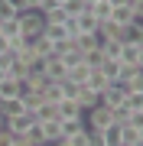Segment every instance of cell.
<instances>
[{
    "label": "cell",
    "mask_w": 143,
    "mask_h": 146,
    "mask_svg": "<svg viewBox=\"0 0 143 146\" xmlns=\"http://www.w3.org/2000/svg\"><path fill=\"white\" fill-rule=\"evenodd\" d=\"M16 16L20 13H16V7L10 3V0H0V20H16Z\"/></svg>",
    "instance_id": "obj_31"
},
{
    "label": "cell",
    "mask_w": 143,
    "mask_h": 146,
    "mask_svg": "<svg viewBox=\"0 0 143 146\" xmlns=\"http://www.w3.org/2000/svg\"><path fill=\"white\" fill-rule=\"evenodd\" d=\"M39 130H43V140L46 143H59V140H62V120H59V117L39 120Z\"/></svg>",
    "instance_id": "obj_6"
},
{
    "label": "cell",
    "mask_w": 143,
    "mask_h": 146,
    "mask_svg": "<svg viewBox=\"0 0 143 146\" xmlns=\"http://www.w3.org/2000/svg\"><path fill=\"white\" fill-rule=\"evenodd\" d=\"M13 143H16V133L3 123V127H0V146H13Z\"/></svg>",
    "instance_id": "obj_35"
},
{
    "label": "cell",
    "mask_w": 143,
    "mask_h": 146,
    "mask_svg": "<svg viewBox=\"0 0 143 146\" xmlns=\"http://www.w3.org/2000/svg\"><path fill=\"white\" fill-rule=\"evenodd\" d=\"M111 20L117 23V26H130V20H133V7L124 0V3H114V10H111Z\"/></svg>",
    "instance_id": "obj_9"
},
{
    "label": "cell",
    "mask_w": 143,
    "mask_h": 146,
    "mask_svg": "<svg viewBox=\"0 0 143 146\" xmlns=\"http://www.w3.org/2000/svg\"><path fill=\"white\" fill-rule=\"evenodd\" d=\"M13 146H36V140H33V136H16Z\"/></svg>",
    "instance_id": "obj_37"
},
{
    "label": "cell",
    "mask_w": 143,
    "mask_h": 146,
    "mask_svg": "<svg viewBox=\"0 0 143 146\" xmlns=\"http://www.w3.org/2000/svg\"><path fill=\"white\" fill-rule=\"evenodd\" d=\"M120 49H124L120 39H101V55L104 58H120Z\"/></svg>",
    "instance_id": "obj_17"
},
{
    "label": "cell",
    "mask_w": 143,
    "mask_h": 146,
    "mask_svg": "<svg viewBox=\"0 0 143 146\" xmlns=\"http://www.w3.org/2000/svg\"><path fill=\"white\" fill-rule=\"evenodd\" d=\"M43 16H46V26H65V20H69L65 10H52V13H43Z\"/></svg>",
    "instance_id": "obj_30"
},
{
    "label": "cell",
    "mask_w": 143,
    "mask_h": 146,
    "mask_svg": "<svg viewBox=\"0 0 143 146\" xmlns=\"http://www.w3.org/2000/svg\"><path fill=\"white\" fill-rule=\"evenodd\" d=\"M7 49H10V39H3V36H0V52H7Z\"/></svg>",
    "instance_id": "obj_38"
},
{
    "label": "cell",
    "mask_w": 143,
    "mask_h": 146,
    "mask_svg": "<svg viewBox=\"0 0 143 146\" xmlns=\"http://www.w3.org/2000/svg\"><path fill=\"white\" fill-rule=\"evenodd\" d=\"M140 146H143V143H140Z\"/></svg>",
    "instance_id": "obj_42"
},
{
    "label": "cell",
    "mask_w": 143,
    "mask_h": 146,
    "mask_svg": "<svg viewBox=\"0 0 143 146\" xmlns=\"http://www.w3.org/2000/svg\"><path fill=\"white\" fill-rule=\"evenodd\" d=\"M107 84H111V81H107L104 75L98 72V68H91V75H88V81H85V88H91V91H98V94H101V91L107 88Z\"/></svg>",
    "instance_id": "obj_20"
},
{
    "label": "cell",
    "mask_w": 143,
    "mask_h": 146,
    "mask_svg": "<svg viewBox=\"0 0 143 146\" xmlns=\"http://www.w3.org/2000/svg\"><path fill=\"white\" fill-rule=\"evenodd\" d=\"M43 75H46L49 81H65V78H69V68L62 65V58H59V55H52V58H46Z\"/></svg>",
    "instance_id": "obj_5"
},
{
    "label": "cell",
    "mask_w": 143,
    "mask_h": 146,
    "mask_svg": "<svg viewBox=\"0 0 143 146\" xmlns=\"http://www.w3.org/2000/svg\"><path fill=\"white\" fill-rule=\"evenodd\" d=\"M124 94H127V84L124 81H111L104 91H101V104L104 107H120L124 104Z\"/></svg>",
    "instance_id": "obj_3"
},
{
    "label": "cell",
    "mask_w": 143,
    "mask_h": 146,
    "mask_svg": "<svg viewBox=\"0 0 143 146\" xmlns=\"http://www.w3.org/2000/svg\"><path fill=\"white\" fill-rule=\"evenodd\" d=\"M20 98H23V104H26V110H29V114H33L39 104H43V94H39V91H23Z\"/></svg>",
    "instance_id": "obj_28"
},
{
    "label": "cell",
    "mask_w": 143,
    "mask_h": 146,
    "mask_svg": "<svg viewBox=\"0 0 143 146\" xmlns=\"http://www.w3.org/2000/svg\"><path fill=\"white\" fill-rule=\"evenodd\" d=\"M55 107H59V120H69V117H85V110H81V104H78L75 98H62Z\"/></svg>",
    "instance_id": "obj_8"
},
{
    "label": "cell",
    "mask_w": 143,
    "mask_h": 146,
    "mask_svg": "<svg viewBox=\"0 0 143 146\" xmlns=\"http://www.w3.org/2000/svg\"><path fill=\"white\" fill-rule=\"evenodd\" d=\"M16 94H20V81H16L13 75L0 78V101H7V98H16Z\"/></svg>",
    "instance_id": "obj_15"
},
{
    "label": "cell",
    "mask_w": 143,
    "mask_h": 146,
    "mask_svg": "<svg viewBox=\"0 0 143 146\" xmlns=\"http://www.w3.org/2000/svg\"><path fill=\"white\" fill-rule=\"evenodd\" d=\"M33 52H36V58H52L55 55V42H49L46 36H39L36 42H33Z\"/></svg>",
    "instance_id": "obj_16"
},
{
    "label": "cell",
    "mask_w": 143,
    "mask_h": 146,
    "mask_svg": "<svg viewBox=\"0 0 143 146\" xmlns=\"http://www.w3.org/2000/svg\"><path fill=\"white\" fill-rule=\"evenodd\" d=\"M88 75H91V68L81 62V65H75V68H69V81H75V84H85L88 81Z\"/></svg>",
    "instance_id": "obj_22"
},
{
    "label": "cell",
    "mask_w": 143,
    "mask_h": 146,
    "mask_svg": "<svg viewBox=\"0 0 143 146\" xmlns=\"http://www.w3.org/2000/svg\"><path fill=\"white\" fill-rule=\"evenodd\" d=\"M39 13H52V10H62V0H39L36 3Z\"/></svg>",
    "instance_id": "obj_33"
},
{
    "label": "cell",
    "mask_w": 143,
    "mask_h": 146,
    "mask_svg": "<svg viewBox=\"0 0 143 146\" xmlns=\"http://www.w3.org/2000/svg\"><path fill=\"white\" fill-rule=\"evenodd\" d=\"M0 36L3 39H20L23 36V29H20V16H16V20H0Z\"/></svg>",
    "instance_id": "obj_13"
},
{
    "label": "cell",
    "mask_w": 143,
    "mask_h": 146,
    "mask_svg": "<svg viewBox=\"0 0 143 146\" xmlns=\"http://www.w3.org/2000/svg\"><path fill=\"white\" fill-rule=\"evenodd\" d=\"M124 107L127 110H143V91H127L124 94Z\"/></svg>",
    "instance_id": "obj_23"
},
{
    "label": "cell",
    "mask_w": 143,
    "mask_h": 146,
    "mask_svg": "<svg viewBox=\"0 0 143 146\" xmlns=\"http://www.w3.org/2000/svg\"><path fill=\"white\" fill-rule=\"evenodd\" d=\"M13 62H16V52H13V49L0 52V68H3V72H10V68H13Z\"/></svg>",
    "instance_id": "obj_34"
},
{
    "label": "cell",
    "mask_w": 143,
    "mask_h": 146,
    "mask_svg": "<svg viewBox=\"0 0 143 146\" xmlns=\"http://www.w3.org/2000/svg\"><path fill=\"white\" fill-rule=\"evenodd\" d=\"M10 75H13L16 81H23V78L29 75V62H23V58H16V62H13V68H10Z\"/></svg>",
    "instance_id": "obj_29"
},
{
    "label": "cell",
    "mask_w": 143,
    "mask_h": 146,
    "mask_svg": "<svg viewBox=\"0 0 143 146\" xmlns=\"http://www.w3.org/2000/svg\"><path fill=\"white\" fill-rule=\"evenodd\" d=\"M36 146H55V143H46V140H43V143H36Z\"/></svg>",
    "instance_id": "obj_39"
},
{
    "label": "cell",
    "mask_w": 143,
    "mask_h": 146,
    "mask_svg": "<svg viewBox=\"0 0 143 146\" xmlns=\"http://www.w3.org/2000/svg\"><path fill=\"white\" fill-rule=\"evenodd\" d=\"M101 136H104V146H120V127L111 123L107 130H101Z\"/></svg>",
    "instance_id": "obj_26"
},
{
    "label": "cell",
    "mask_w": 143,
    "mask_h": 146,
    "mask_svg": "<svg viewBox=\"0 0 143 146\" xmlns=\"http://www.w3.org/2000/svg\"><path fill=\"white\" fill-rule=\"evenodd\" d=\"M33 117H36V120H52V117H59V107H55V104H46V101H43V104L33 110Z\"/></svg>",
    "instance_id": "obj_24"
},
{
    "label": "cell",
    "mask_w": 143,
    "mask_h": 146,
    "mask_svg": "<svg viewBox=\"0 0 143 146\" xmlns=\"http://www.w3.org/2000/svg\"><path fill=\"white\" fill-rule=\"evenodd\" d=\"M75 23H78V29H81V33H98V20H94V16H91L88 10L75 16Z\"/></svg>",
    "instance_id": "obj_21"
},
{
    "label": "cell",
    "mask_w": 143,
    "mask_h": 146,
    "mask_svg": "<svg viewBox=\"0 0 143 146\" xmlns=\"http://www.w3.org/2000/svg\"><path fill=\"white\" fill-rule=\"evenodd\" d=\"M120 68H124V65H120V58H104V62L98 65V72L104 75L107 81H120Z\"/></svg>",
    "instance_id": "obj_11"
},
{
    "label": "cell",
    "mask_w": 143,
    "mask_h": 146,
    "mask_svg": "<svg viewBox=\"0 0 143 146\" xmlns=\"http://www.w3.org/2000/svg\"><path fill=\"white\" fill-rule=\"evenodd\" d=\"M0 127H3V117H0Z\"/></svg>",
    "instance_id": "obj_40"
},
{
    "label": "cell",
    "mask_w": 143,
    "mask_h": 146,
    "mask_svg": "<svg viewBox=\"0 0 143 146\" xmlns=\"http://www.w3.org/2000/svg\"><path fill=\"white\" fill-rule=\"evenodd\" d=\"M43 36L49 42H65L69 36H65V26H43Z\"/></svg>",
    "instance_id": "obj_27"
},
{
    "label": "cell",
    "mask_w": 143,
    "mask_h": 146,
    "mask_svg": "<svg viewBox=\"0 0 143 146\" xmlns=\"http://www.w3.org/2000/svg\"><path fill=\"white\" fill-rule=\"evenodd\" d=\"M85 3H94V0H85Z\"/></svg>",
    "instance_id": "obj_41"
},
{
    "label": "cell",
    "mask_w": 143,
    "mask_h": 146,
    "mask_svg": "<svg viewBox=\"0 0 143 146\" xmlns=\"http://www.w3.org/2000/svg\"><path fill=\"white\" fill-rule=\"evenodd\" d=\"M43 26H46V16L39 10H23L20 13V29L29 33V36H43Z\"/></svg>",
    "instance_id": "obj_2"
},
{
    "label": "cell",
    "mask_w": 143,
    "mask_h": 146,
    "mask_svg": "<svg viewBox=\"0 0 143 146\" xmlns=\"http://www.w3.org/2000/svg\"><path fill=\"white\" fill-rule=\"evenodd\" d=\"M85 123H88V130H107L114 123V114H111V107L98 104V107L85 110Z\"/></svg>",
    "instance_id": "obj_1"
},
{
    "label": "cell",
    "mask_w": 143,
    "mask_h": 146,
    "mask_svg": "<svg viewBox=\"0 0 143 146\" xmlns=\"http://www.w3.org/2000/svg\"><path fill=\"white\" fill-rule=\"evenodd\" d=\"M62 10H65V16H78L88 10V3L85 0H62Z\"/></svg>",
    "instance_id": "obj_25"
},
{
    "label": "cell",
    "mask_w": 143,
    "mask_h": 146,
    "mask_svg": "<svg viewBox=\"0 0 143 146\" xmlns=\"http://www.w3.org/2000/svg\"><path fill=\"white\" fill-rule=\"evenodd\" d=\"M120 146H140V130L137 127H130V123L120 127Z\"/></svg>",
    "instance_id": "obj_19"
},
{
    "label": "cell",
    "mask_w": 143,
    "mask_h": 146,
    "mask_svg": "<svg viewBox=\"0 0 143 146\" xmlns=\"http://www.w3.org/2000/svg\"><path fill=\"white\" fill-rule=\"evenodd\" d=\"M130 127H137V130H143V110H130Z\"/></svg>",
    "instance_id": "obj_36"
},
{
    "label": "cell",
    "mask_w": 143,
    "mask_h": 146,
    "mask_svg": "<svg viewBox=\"0 0 143 146\" xmlns=\"http://www.w3.org/2000/svg\"><path fill=\"white\" fill-rule=\"evenodd\" d=\"M111 114H114V123H117V127H124V123L130 120V110L124 107V104H120V107H111Z\"/></svg>",
    "instance_id": "obj_32"
},
{
    "label": "cell",
    "mask_w": 143,
    "mask_h": 146,
    "mask_svg": "<svg viewBox=\"0 0 143 146\" xmlns=\"http://www.w3.org/2000/svg\"><path fill=\"white\" fill-rule=\"evenodd\" d=\"M85 117H69V120H62V140H69V136H75L78 130H85Z\"/></svg>",
    "instance_id": "obj_14"
},
{
    "label": "cell",
    "mask_w": 143,
    "mask_h": 146,
    "mask_svg": "<svg viewBox=\"0 0 143 146\" xmlns=\"http://www.w3.org/2000/svg\"><path fill=\"white\" fill-rule=\"evenodd\" d=\"M111 10H114V3H111V0H94V3H88V13L94 16L98 23L111 20Z\"/></svg>",
    "instance_id": "obj_12"
},
{
    "label": "cell",
    "mask_w": 143,
    "mask_h": 146,
    "mask_svg": "<svg viewBox=\"0 0 143 146\" xmlns=\"http://www.w3.org/2000/svg\"><path fill=\"white\" fill-rule=\"evenodd\" d=\"M75 101L81 104V110H91V107H98V104H101V94L81 84V88H78V94H75Z\"/></svg>",
    "instance_id": "obj_10"
},
{
    "label": "cell",
    "mask_w": 143,
    "mask_h": 146,
    "mask_svg": "<svg viewBox=\"0 0 143 146\" xmlns=\"http://www.w3.org/2000/svg\"><path fill=\"white\" fill-rule=\"evenodd\" d=\"M140 46H143V39L124 42V49H120V65H140Z\"/></svg>",
    "instance_id": "obj_7"
},
{
    "label": "cell",
    "mask_w": 143,
    "mask_h": 146,
    "mask_svg": "<svg viewBox=\"0 0 143 146\" xmlns=\"http://www.w3.org/2000/svg\"><path fill=\"white\" fill-rule=\"evenodd\" d=\"M43 101L46 104H59V101H62V81H49L43 88Z\"/></svg>",
    "instance_id": "obj_18"
},
{
    "label": "cell",
    "mask_w": 143,
    "mask_h": 146,
    "mask_svg": "<svg viewBox=\"0 0 143 146\" xmlns=\"http://www.w3.org/2000/svg\"><path fill=\"white\" fill-rule=\"evenodd\" d=\"M3 123H7V127H10V130H13L16 136H26V133L33 130V127H36V123H39V120H36V117H33V114H29V110H23V114H16V117H7V120H3Z\"/></svg>",
    "instance_id": "obj_4"
}]
</instances>
